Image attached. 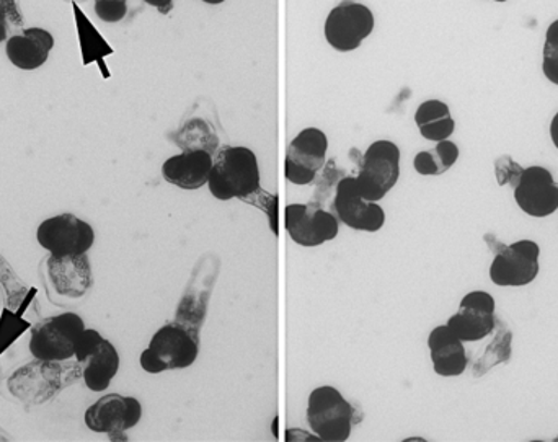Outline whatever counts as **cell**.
Segmentation results:
<instances>
[{
    "label": "cell",
    "mask_w": 558,
    "mask_h": 442,
    "mask_svg": "<svg viewBox=\"0 0 558 442\" xmlns=\"http://www.w3.org/2000/svg\"><path fill=\"white\" fill-rule=\"evenodd\" d=\"M376 26L373 10L364 3L344 0L330 10L325 20L324 35L338 52L356 51Z\"/></svg>",
    "instance_id": "7"
},
{
    "label": "cell",
    "mask_w": 558,
    "mask_h": 442,
    "mask_svg": "<svg viewBox=\"0 0 558 442\" xmlns=\"http://www.w3.org/2000/svg\"><path fill=\"white\" fill-rule=\"evenodd\" d=\"M84 329V320L75 312H62L41 320L32 329L29 353L35 359L49 361L74 359L75 343Z\"/></svg>",
    "instance_id": "6"
},
{
    "label": "cell",
    "mask_w": 558,
    "mask_h": 442,
    "mask_svg": "<svg viewBox=\"0 0 558 442\" xmlns=\"http://www.w3.org/2000/svg\"><path fill=\"white\" fill-rule=\"evenodd\" d=\"M523 172L524 167H521L511 156H501L495 160V179L500 186L514 188Z\"/></svg>",
    "instance_id": "26"
},
{
    "label": "cell",
    "mask_w": 558,
    "mask_h": 442,
    "mask_svg": "<svg viewBox=\"0 0 558 442\" xmlns=\"http://www.w3.org/2000/svg\"><path fill=\"white\" fill-rule=\"evenodd\" d=\"M543 74L558 87V19L547 26L543 48Z\"/></svg>",
    "instance_id": "25"
},
{
    "label": "cell",
    "mask_w": 558,
    "mask_h": 442,
    "mask_svg": "<svg viewBox=\"0 0 558 442\" xmlns=\"http://www.w3.org/2000/svg\"><path fill=\"white\" fill-rule=\"evenodd\" d=\"M487 242L494 251L490 280L495 286L524 287L537 280L541 271V247L537 242L521 238L507 245L490 235Z\"/></svg>",
    "instance_id": "3"
},
{
    "label": "cell",
    "mask_w": 558,
    "mask_h": 442,
    "mask_svg": "<svg viewBox=\"0 0 558 442\" xmlns=\"http://www.w3.org/2000/svg\"><path fill=\"white\" fill-rule=\"evenodd\" d=\"M446 326L464 343H477L497 329V303L487 291H471L462 297L458 312Z\"/></svg>",
    "instance_id": "11"
},
{
    "label": "cell",
    "mask_w": 558,
    "mask_h": 442,
    "mask_svg": "<svg viewBox=\"0 0 558 442\" xmlns=\"http://www.w3.org/2000/svg\"><path fill=\"white\" fill-rule=\"evenodd\" d=\"M494 2L504 3V2H508V0H494Z\"/></svg>",
    "instance_id": "34"
},
{
    "label": "cell",
    "mask_w": 558,
    "mask_h": 442,
    "mask_svg": "<svg viewBox=\"0 0 558 442\" xmlns=\"http://www.w3.org/2000/svg\"><path fill=\"white\" fill-rule=\"evenodd\" d=\"M52 48L54 36L48 29L33 26L7 39L5 54L20 71H36L46 64Z\"/></svg>",
    "instance_id": "18"
},
{
    "label": "cell",
    "mask_w": 558,
    "mask_h": 442,
    "mask_svg": "<svg viewBox=\"0 0 558 442\" xmlns=\"http://www.w3.org/2000/svg\"><path fill=\"white\" fill-rule=\"evenodd\" d=\"M143 405L130 395L108 394L98 398L84 415L85 427L97 434L118 437L140 425Z\"/></svg>",
    "instance_id": "12"
},
{
    "label": "cell",
    "mask_w": 558,
    "mask_h": 442,
    "mask_svg": "<svg viewBox=\"0 0 558 442\" xmlns=\"http://www.w3.org/2000/svg\"><path fill=\"white\" fill-rule=\"evenodd\" d=\"M413 120L423 139L429 143L449 139L456 131L451 108L441 100H426L420 103Z\"/></svg>",
    "instance_id": "21"
},
{
    "label": "cell",
    "mask_w": 558,
    "mask_h": 442,
    "mask_svg": "<svg viewBox=\"0 0 558 442\" xmlns=\"http://www.w3.org/2000/svg\"><path fill=\"white\" fill-rule=\"evenodd\" d=\"M95 13L105 23H118L126 16L128 0H95Z\"/></svg>",
    "instance_id": "27"
},
{
    "label": "cell",
    "mask_w": 558,
    "mask_h": 442,
    "mask_svg": "<svg viewBox=\"0 0 558 442\" xmlns=\"http://www.w3.org/2000/svg\"><path fill=\"white\" fill-rule=\"evenodd\" d=\"M46 274L51 290L69 299H81L94 284V271L87 254L49 255Z\"/></svg>",
    "instance_id": "15"
},
{
    "label": "cell",
    "mask_w": 558,
    "mask_h": 442,
    "mask_svg": "<svg viewBox=\"0 0 558 442\" xmlns=\"http://www.w3.org/2000/svg\"><path fill=\"white\" fill-rule=\"evenodd\" d=\"M143 2L159 10L162 15H167L173 9V0H143Z\"/></svg>",
    "instance_id": "30"
},
{
    "label": "cell",
    "mask_w": 558,
    "mask_h": 442,
    "mask_svg": "<svg viewBox=\"0 0 558 442\" xmlns=\"http://www.w3.org/2000/svg\"><path fill=\"white\" fill-rule=\"evenodd\" d=\"M549 134L554 146H556V149L558 150V111L554 114L553 121H550Z\"/></svg>",
    "instance_id": "31"
},
{
    "label": "cell",
    "mask_w": 558,
    "mask_h": 442,
    "mask_svg": "<svg viewBox=\"0 0 558 442\" xmlns=\"http://www.w3.org/2000/svg\"><path fill=\"white\" fill-rule=\"evenodd\" d=\"M513 192L518 208L531 218H549L558 211V183L546 167L524 169Z\"/></svg>",
    "instance_id": "14"
},
{
    "label": "cell",
    "mask_w": 558,
    "mask_h": 442,
    "mask_svg": "<svg viewBox=\"0 0 558 442\" xmlns=\"http://www.w3.org/2000/svg\"><path fill=\"white\" fill-rule=\"evenodd\" d=\"M429 359L439 378H459L468 371L469 356L465 343L449 329L438 326L428 335Z\"/></svg>",
    "instance_id": "17"
},
{
    "label": "cell",
    "mask_w": 558,
    "mask_h": 442,
    "mask_svg": "<svg viewBox=\"0 0 558 442\" xmlns=\"http://www.w3.org/2000/svg\"><path fill=\"white\" fill-rule=\"evenodd\" d=\"M328 137L320 127H305L289 143L284 162L318 175L327 162Z\"/></svg>",
    "instance_id": "19"
},
{
    "label": "cell",
    "mask_w": 558,
    "mask_h": 442,
    "mask_svg": "<svg viewBox=\"0 0 558 442\" xmlns=\"http://www.w3.org/2000/svg\"><path fill=\"white\" fill-rule=\"evenodd\" d=\"M36 241L49 255H82L94 247L95 231L84 219L62 212L38 225Z\"/></svg>",
    "instance_id": "8"
},
{
    "label": "cell",
    "mask_w": 558,
    "mask_h": 442,
    "mask_svg": "<svg viewBox=\"0 0 558 442\" xmlns=\"http://www.w3.org/2000/svg\"><path fill=\"white\" fill-rule=\"evenodd\" d=\"M333 214L347 228L357 232L376 234L386 225V211L379 202L367 201L361 195L354 176H343L335 189Z\"/></svg>",
    "instance_id": "10"
},
{
    "label": "cell",
    "mask_w": 558,
    "mask_h": 442,
    "mask_svg": "<svg viewBox=\"0 0 558 442\" xmlns=\"http://www.w3.org/2000/svg\"><path fill=\"white\" fill-rule=\"evenodd\" d=\"M147 348L159 358L167 371H182L192 368L198 359L199 332L175 320L160 327Z\"/></svg>",
    "instance_id": "13"
},
{
    "label": "cell",
    "mask_w": 558,
    "mask_h": 442,
    "mask_svg": "<svg viewBox=\"0 0 558 442\" xmlns=\"http://www.w3.org/2000/svg\"><path fill=\"white\" fill-rule=\"evenodd\" d=\"M495 332H497V335H495L494 342L488 346L484 358L475 365V376L487 375L490 369H494L500 363L510 361L513 335L505 329H495Z\"/></svg>",
    "instance_id": "24"
},
{
    "label": "cell",
    "mask_w": 558,
    "mask_h": 442,
    "mask_svg": "<svg viewBox=\"0 0 558 442\" xmlns=\"http://www.w3.org/2000/svg\"><path fill=\"white\" fill-rule=\"evenodd\" d=\"M284 229L299 247L317 248L338 237L340 221L327 209L295 202L286 206Z\"/></svg>",
    "instance_id": "9"
},
{
    "label": "cell",
    "mask_w": 558,
    "mask_h": 442,
    "mask_svg": "<svg viewBox=\"0 0 558 442\" xmlns=\"http://www.w3.org/2000/svg\"><path fill=\"white\" fill-rule=\"evenodd\" d=\"M104 340V335H101L98 330L87 329V327H85L81 335H78L77 343H75L74 358L77 359L78 363L84 361L92 353L97 352L98 346L101 345Z\"/></svg>",
    "instance_id": "28"
},
{
    "label": "cell",
    "mask_w": 558,
    "mask_h": 442,
    "mask_svg": "<svg viewBox=\"0 0 558 442\" xmlns=\"http://www.w3.org/2000/svg\"><path fill=\"white\" fill-rule=\"evenodd\" d=\"M429 150H422L413 159V169L422 176H439L458 163L461 150L451 139L439 140Z\"/></svg>",
    "instance_id": "22"
},
{
    "label": "cell",
    "mask_w": 558,
    "mask_h": 442,
    "mask_svg": "<svg viewBox=\"0 0 558 442\" xmlns=\"http://www.w3.org/2000/svg\"><path fill=\"white\" fill-rule=\"evenodd\" d=\"M305 418L318 441L343 442L353 431L354 408L338 389L320 385L308 394Z\"/></svg>",
    "instance_id": "4"
},
{
    "label": "cell",
    "mask_w": 558,
    "mask_h": 442,
    "mask_svg": "<svg viewBox=\"0 0 558 442\" xmlns=\"http://www.w3.org/2000/svg\"><path fill=\"white\" fill-rule=\"evenodd\" d=\"M121 358L118 349L110 340L105 339L97 352L92 353L87 359L81 363L82 381L88 391L107 392L111 381L120 371Z\"/></svg>",
    "instance_id": "20"
},
{
    "label": "cell",
    "mask_w": 558,
    "mask_h": 442,
    "mask_svg": "<svg viewBox=\"0 0 558 442\" xmlns=\"http://www.w3.org/2000/svg\"><path fill=\"white\" fill-rule=\"evenodd\" d=\"M5 39H7L5 13H3V10H0V42L5 41Z\"/></svg>",
    "instance_id": "32"
},
{
    "label": "cell",
    "mask_w": 558,
    "mask_h": 442,
    "mask_svg": "<svg viewBox=\"0 0 558 442\" xmlns=\"http://www.w3.org/2000/svg\"><path fill=\"white\" fill-rule=\"evenodd\" d=\"M402 152L389 139L374 140L363 154L356 179L357 188L367 201L379 202L392 192L400 179Z\"/></svg>",
    "instance_id": "5"
},
{
    "label": "cell",
    "mask_w": 558,
    "mask_h": 442,
    "mask_svg": "<svg viewBox=\"0 0 558 442\" xmlns=\"http://www.w3.org/2000/svg\"><path fill=\"white\" fill-rule=\"evenodd\" d=\"M258 157L245 146H229L218 154L208 180L209 193L218 201L248 198L260 189Z\"/></svg>",
    "instance_id": "2"
},
{
    "label": "cell",
    "mask_w": 558,
    "mask_h": 442,
    "mask_svg": "<svg viewBox=\"0 0 558 442\" xmlns=\"http://www.w3.org/2000/svg\"><path fill=\"white\" fill-rule=\"evenodd\" d=\"M215 156L206 150H182L162 163V179L185 192H196L208 185Z\"/></svg>",
    "instance_id": "16"
},
{
    "label": "cell",
    "mask_w": 558,
    "mask_h": 442,
    "mask_svg": "<svg viewBox=\"0 0 558 442\" xmlns=\"http://www.w3.org/2000/svg\"><path fill=\"white\" fill-rule=\"evenodd\" d=\"M140 365L147 375H162V372L167 371L166 366L159 361V358L149 348L141 353Z\"/></svg>",
    "instance_id": "29"
},
{
    "label": "cell",
    "mask_w": 558,
    "mask_h": 442,
    "mask_svg": "<svg viewBox=\"0 0 558 442\" xmlns=\"http://www.w3.org/2000/svg\"><path fill=\"white\" fill-rule=\"evenodd\" d=\"M78 379H82V368L77 359L74 363L71 359L68 361L35 359L16 369L7 379V389L10 395L22 404L39 407L58 397Z\"/></svg>",
    "instance_id": "1"
},
{
    "label": "cell",
    "mask_w": 558,
    "mask_h": 442,
    "mask_svg": "<svg viewBox=\"0 0 558 442\" xmlns=\"http://www.w3.org/2000/svg\"><path fill=\"white\" fill-rule=\"evenodd\" d=\"M177 146L182 150H206L215 156L219 139L211 124L202 118H193L175 136Z\"/></svg>",
    "instance_id": "23"
},
{
    "label": "cell",
    "mask_w": 558,
    "mask_h": 442,
    "mask_svg": "<svg viewBox=\"0 0 558 442\" xmlns=\"http://www.w3.org/2000/svg\"><path fill=\"white\" fill-rule=\"evenodd\" d=\"M202 2L208 3V5H221L226 0H202Z\"/></svg>",
    "instance_id": "33"
}]
</instances>
